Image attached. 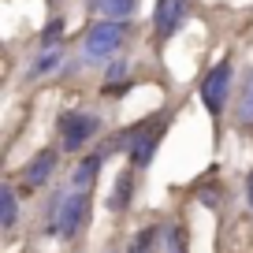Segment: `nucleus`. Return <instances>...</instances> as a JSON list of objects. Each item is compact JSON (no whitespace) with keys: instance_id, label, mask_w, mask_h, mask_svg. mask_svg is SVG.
Wrapping results in <instances>:
<instances>
[{"instance_id":"obj_9","label":"nucleus","mask_w":253,"mask_h":253,"mask_svg":"<svg viewBox=\"0 0 253 253\" xmlns=\"http://www.w3.org/2000/svg\"><path fill=\"white\" fill-rule=\"evenodd\" d=\"M130 194H134V175L123 171L116 179V190H112V198H108V209H112V212H126V209H130Z\"/></svg>"},{"instance_id":"obj_13","label":"nucleus","mask_w":253,"mask_h":253,"mask_svg":"<svg viewBox=\"0 0 253 253\" xmlns=\"http://www.w3.org/2000/svg\"><path fill=\"white\" fill-rule=\"evenodd\" d=\"M101 157H104V153H93V157H86L79 168H75V179H71V186H75V190H86V186H93L97 171H101Z\"/></svg>"},{"instance_id":"obj_3","label":"nucleus","mask_w":253,"mask_h":253,"mask_svg":"<svg viewBox=\"0 0 253 253\" xmlns=\"http://www.w3.org/2000/svg\"><path fill=\"white\" fill-rule=\"evenodd\" d=\"M56 126H60L63 153H79L93 134H101V119H97L93 112H63V116L56 119Z\"/></svg>"},{"instance_id":"obj_17","label":"nucleus","mask_w":253,"mask_h":253,"mask_svg":"<svg viewBox=\"0 0 253 253\" xmlns=\"http://www.w3.org/2000/svg\"><path fill=\"white\" fill-rule=\"evenodd\" d=\"M56 38H63V19H52V23L45 26V34H41V45H45V48H56Z\"/></svg>"},{"instance_id":"obj_12","label":"nucleus","mask_w":253,"mask_h":253,"mask_svg":"<svg viewBox=\"0 0 253 253\" xmlns=\"http://www.w3.org/2000/svg\"><path fill=\"white\" fill-rule=\"evenodd\" d=\"M15 216H19L15 190H11V182H4V186H0V227L11 231V227H15Z\"/></svg>"},{"instance_id":"obj_16","label":"nucleus","mask_w":253,"mask_h":253,"mask_svg":"<svg viewBox=\"0 0 253 253\" xmlns=\"http://www.w3.org/2000/svg\"><path fill=\"white\" fill-rule=\"evenodd\" d=\"M130 71V60H116L108 67V79H104V93H108V89H116V82H123V75Z\"/></svg>"},{"instance_id":"obj_14","label":"nucleus","mask_w":253,"mask_h":253,"mask_svg":"<svg viewBox=\"0 0 253 253\" xmlns=\"http://www.w3.org/2000/svg\"><path fill=\"white\" fill-rule=\"evenodd\" d=\"M160 253H186V238H182L179 223H168L160 231Z\"/></svg>"},{"instance_id":"obj_15","label":"nucleus","mask_w":253,"mask_h":253,"mask_svg":"<svg viewBox=\"0 0 253 253\" xmlns=\"http://www.w3.org/2000/svg\"><path fill=\"white\" fill-rule=\"evenodd\" d=\"M160 231L157 227H145V231H138V235H134V242H130V246H126V253H157L160 250Z\"/></svg>"},{"instance_id":"obj_18","label":"nucleus","mask_w":253,"mask_h":253,"mask_svg":"<svg viewBox=\"0 0 253 253\" xmlns=\"http://www.w3.org/2000/svg\"><path fill=\"white\" fill-rule=\"evenodd\" d=\"M246 194H250V209H253V175H250V182H246Z\"/></svg>"},{"instance_id":"obj_6","label":"nucleus","mask_w":253,"mask_h":253,"mask_svg":"<svg viewBox=\"0 0 253 253\" xmlns=\"http://www.w3.org/2000/svg\"><path fill=\"white\" fill-rule=\"evenodd\" d=\"M190 15V0H157V8H153V26H157L160 38H175L179 26L186 23Z\"/></svg>"},{"instance_id":"obj_4","label":"nucleus","mask_w":253,"mask_h":253,"mask_svg":"<svg viewBox=\"0 0 253 253\" xmlns=\"http://www.w3.org/2000/svg\"><path fill=\"white\" fill-rule=\"evenodd\" d=\"M231 79H235L231 60H220L212 71L205 75V82H201V101H205V108L212 112V116H220L223 104H227V97H231Z\"/></svg>"},{"instance_id":"obj_1","label":"nucleus","mask_w":253,"mask_h":253,"mask_svg":"<svg viewBox=\"0 0 253 253\" xmlns=\"http://www.w3.org/2000/svg\"><path fill=\"white\" fill-rule=\"evenodd\" d=\"M86 209H89V194L86 190H71V194H60L52 201V223L48 231L60 238H75V231L82 227L86 220Z\"/></svg>"},{"instance_id":"obj_10","label":"nucleus","mask_w":253,"mask_h":253,"mask_svg":"<svg viewBox=\"0 0 253 253\" xmlns=\"http://www.w3.org/2000/svg\"><path fill=\"white\" fill-rule=\"evenodd\" d=\"M60 63H63V52H60V48H45V52H41L38 60L26 67V79H41V75H52Z\"/></svg>"},{"instance_id":"obj_8","label":"nucleus","mask_w":253,"mask_h":253,"mask_svg":"<svg viewBox=\"0 0 253 253\" xmlns=\"http://www.w3.org/2000/svg\"><path fill=\"white\" fill-rule=\"evenodd\" d=\"M86 8L97 11V15H104V19H112V23H123V19L134 15L138 0H86Z\"/></svg>"},{"instance_id":"obj_2","label":"nucleus","mask_w":253,"mask_h":253,"mask_svg":"<svg viewBox=\"0 0 253 253\" xmlns=\"http://www.w3.org/2000/svg\"><path fill=\"white\" fill-rule=\"evenodd\" d=\"M123 41H126V26L104 19V23H93V26L86 30L82 48H86V60H89V63H101V60H108V56H116Z\"/></svg>"},{"instance_id":"obj_7","label":"nucleus","mask_w":253,"mask_h":253,"mask_svg":"<svg viewBox=\"0 0 253 253\" xmlns=\"http://www.w3.org/2000/svg\"><path fill=\"white\" fill-rule=\"evenodd\" d=\"M56 149H41L38 157L26 164V171H23V179H26V186H45L48 179H52V171H56Z\"/></svg>"},{"instance_id":"obj_11","label":"nucleus","mask_w":253,"mask_h":253,"mask_svg":"<svg viewBox=\"0 0 253 253\" xmlns=\"http://www.w3.org/2000/svg\"><path fill=\"white\" fill-rule=\"evenodd\" d=\"M235 119L242 126H253V67H250V75H246L242 89H238V112H235Z\"/></svg>"},{"instance_id":"obj_5","label":"nucleus","mask_w":253,"mask_h":253,"mask_svg":"<svg viewBox=\"0 0 253 253\" xmlns=\"http://www.w3.org/2000/svg\"><path fill=\"white\" fill-rule=\"evenodd\" d=\"M164 126H168V119L164 116H157V123H142V126H134L130 130V164L134 168H149V160H153V153H157V145H160V134H164Z\"/></svg>"}]
</instances>
